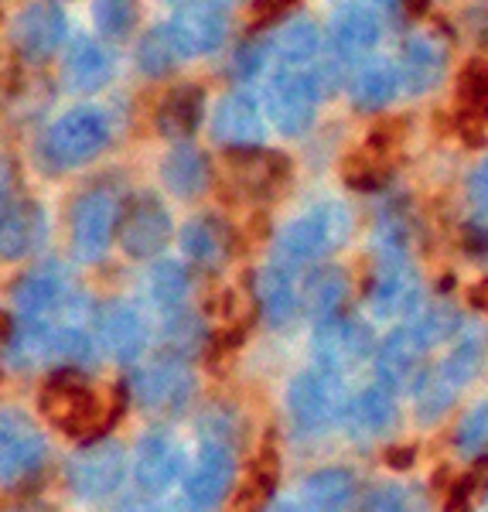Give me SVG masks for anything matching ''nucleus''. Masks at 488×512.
Segmentation results:
<instances>
[{"label":"nucleus","mask_w":488,"mask_h":512,"mask_svg":"<svg viewBox=\"0 0 488 512\" xmlns=\"http://www.w3.org/2000/svg\"><path fill=\"white\" fill-rule=\"evenodd\" d=\"M0 379H4V373H0Z\"/></svg>","instance_id":"nucleus-58"},{"label":"nucleus","mask_w":488,"mask_h":512,"mask_svg":"<svg viewBox=\"0 0 488 512\" xmlns=\"http://www.w3.org/2000/svg\"><path fill=\"white\" fill-rule=\"evenodd\" d=\"M427 345L420 342L413 325H403L390 332L376 349V383H383L386 390L400 393L407 386H417V379L424 376L420 362L427 359Z\"/></svg>","instance_id":"nucleus-24"},{"label":"nucleus","mask_w":488,"mask_h":512,"mask_svg":"<svg viewBox=\"0 0 488 512\" xmlns=\"http://www.w3.org/2000/svg\"><path fill=\"white\" fill-rule=\"evenodd\" d=\"M454 448L461 458L482 461L488 458V400L475 403L454 427Z\"/></svg>","instance_id":"nucleus-43"},{"label":"nucleus","mask_w":488,"mask_h":512,"mask_svg":"<svg viewBox=\"0 0 488 512\" xmlns=\"http://www.w3.org/2000/svg\"><path fill=\"white\" fill-rule=\"evenodd\" d=\"M372 277L366 287V304L376 318L413 315L420 304V274L410 253H372Z\"/></svg>","instance_id":"nucleus-10"},{"label":"nucleus","mask_w":488,"mask_h":512,"mask_svg":"<svg viewBox=\"0 0 488 512\" xmlns=\"http://www.w3.org/2000/svg\"><path fill=\"white\" fill-rule=\"evenodd\" d=\"M123 478H127V454H123V444L110 437L79 444V451H72L65 465V482L82 502L110 499L123 485Z\"/></svg>","instance_id":"nucleus-8"},{"label":"nucleus","mask_w":488,"mask_h":512,"mask_svg":"<svg viewBox=\"0 0 488 512\" xmlns=\"http://www.w3.org/2000/svg\"><path fill=\"white\" fill-rule=\"evenodd\" d=\"M468 304L475 311H485V315H488V277L468 287Z\"/></svg>","instance_id":"nucleus-52"},{"label":"nucleus","mask_w":488,"mask_h":512,"mask_svg":"<svg viewBox=\"0 0 488 512\" xmlns=\"http://www.w3.org/2000/svg\"><path fill=\"white\" fill-rule=\"evenodd\" d=\"M212 137L229 151H256L267 140L263 106L250 93H226L212 110Z\"/></svg>","instance_id":"nucleus-20"},{"label":"nucleus","mask_w":488,"mask_h":512,"mask_svg":"<svg viewBox=\"0 0 488 512\" xmlns=\"http://www.w3.org/2000/svg\"><path fill=\"white\" fill-rule=\"evenodd\" d=\"M120 212H123V198L113 192V185H93L72 202L69 236L79 260L86 263L103 260L106 250L113 246V239H117Z\"/></svg>","instance_id":"nucleus-5"},{"label":"nucleus","mask_w":488,"mask_h":512,"mask_svg":"<svg viewBox=\"0 0 488 512\" xmlns=\"http://www.w3.org/2000/svg\"><path fill=\"white\" fill-rule=\"evenodd\" d=\"M236 485V454L229 441H202L185 475V499L192 509H215Z\"/></svg>","instance_id":"nucleus-17"},{"label":"nucleus","mask_w":488,"mask_h":512,"mask_svg":"<svg viewBox=\"0 0 488 512\" xmlns=\"http://www.w3.org/2000/svg\"><path fill=\"white\" fill-rule=\"evenodd\" d=\"M461 250L475 260H488V226L485 222H468L461 226Z\"/></svg>","instance_id":"nucleus-48"},{"label":"nucleus","mask_w":488,"mask_h":512,"mask_svg":"<svg viewBox=\"0 0 488 512\" xmlns=\"http://www.w3.org/2000/svg\"><path fill=\"white\" fill-rule=\"evenodd\" d=\"M134 59H137V69L147 72V76H168V72H175V65L185 62V55H181L178 41L171 35L168 21H164L137 41Z\"/></svg>","instance_id":"nucleus-39"},{"label":"nucleus","mask_w":488,"mask_h":512,"mask_svg":"<svg viewBox=\"0 0 488 512\" xmlns=\"http://www.w3.org/2000/svg\"><path fill=\"white\" fill-rule=\"evenodd\" d=\"M287 414L297 434L318 437L345 414L342 379L311 366L287 383Z\"/></svg>","instance_id":"nucleus-6"},{"label":"nucleus","mask_w":488,"mask_h":512,"mask_svg":"<svg viewBox=\"0 0 488 512\" xmlns=\"http://www.w3.org/2000/svg\"><path fill=\"white\" fill-rule=\"evenodd\" d=\"M448 55L451 45L441 35H413L403 41L400 52V79H403V93L410 96H424L427 89H434L444 79L448 69Z\"/></svg>","instance_id":"nucleus-27"},{"label":"nucleus","mask_w":488,"mask_h":512,"mask_svg":"<svg viewBox=\"0 0 488 512\" xmlns=\"http://www.w3.org/2000/svg\"><path fill=\"white\" fill-rule=\"evenodd\" d=\"M127 386L140 407L157 417H181L192 407V400L198 393L192 369H188L185 362H171V359H161L147 369H137Z\"/></svg>","instance_id":"nucleus-11"},{"label":"nucleus","mask_w":488,"mask_h":512,"mask_svg":"<svg viewBox=\"0 0 488 512\" xmlns=\"http://www.w3.org/2000/svg\"><path fill=\"white\" fill-rule=\"evenodd\" d=\"M171 236H175V222H171L168 205L154 192H134L123 198L117 243L130 260H154L168 250Z\"/></svg>","instance_id":"nucleus-7"},{"label":"nucleus","mask_w":488,"mask_h":512,"mask_svg":"<svg viewBox=\"0 0 488 512\" xmlns=\"http://www.w3.org/2000/svg\"><path fill=\"white\" fill-rule=\"evenodd\" d=\"M117 76V59L103 41L93 38H76L65 52L62 62V82L72 93L93 96L99 89H106Z\"/></svg>","instance_id":"nucleus-28"},{"label":"nucleus","mask_w":488,"mask_h":512,"mask_svg":"<svg viewBox=\"0 0 488 512\" xmlns=\"http://www.w3.org/2000/svg\"><path fill=\"white\" fill-rule=\"evenodd\" d=\"M14 332H18V321H14V315H7V311H0V352L7 349Z\"/></svg>","instance_id":"nucleus-53"},{"label":"nucleus","mask_w":488,"mask_h":512,"mask_svg":"<svg viewBox=\"0 0 488 512\" xmlns=\"http://www.w3.org/2000/svg\"><path fill=\"white\" fill-rule=\"evenodd\" d=\"M301 297H304V311L325 325V321H335L345 315V301H349V274L338 267H318L304 277L301 284Z\"/></svg>","instance_id":"nucleus-34"},{"label":"nucleus","mask_w":488,"mask_h":512,"mask_svg":"<svg viewBox=\"0 0 488 512\" xmlns=\"http://www.w3.org/2000/svg\"><path fill=\"white\" fill-rule=\"evenodd\" d=\"M352 236V212L342 202H318L308 212L287 222L277 236L280 263H318L335 250H342Z\"/></svg>","instance_id":"nucleus-4"},{"label":"nucleus","mask_w":488,"mask_h":512,"mask_svg":"<svg viewBox=\"0 0 488 512\" xmlns=\"http://www.w3.org/2000/svg\"><path fill=\"white\" fill-rule=\"evenodd\" d=\"M383 38V21H379L372 4H342L328 28V41L338 62H366L372 59V48Z\"/></svg>","instance_id":"nucleus-23"},{"label":"nucleus","mask_w":488,"mask_h":512,"mask_svg":"<svg viewBox=\"0 0 488 512\" xmlns=\"http://www.w3.org/2000/svg\"><path fill=\"white\" fill-rule=\"evenodd\" d=\"M161 181L175 198H198L212 185V161L192 144H175L161 161Z\"/></svg>","instance_id":"nucleus-33"},{"label":"nucleus","mask_w":488,"mask_h":512,"mask_svg":"<svg viewBox=\"0 0 488 512\" xmlns=\"http://www.w3.org/2000/svg\"><path fill=\"white\" fill-rule=\"evenodd\" d=\"M113 140V120L99 106H72L52 127L45 130L38 144V164L48 175H65L82 164L96 161Z\"/></svg>","instance_id":"nucleus-3"},{"label":"nucleus","mask_w":488,"mask_h":512,"mask_svg":"<svg viewBox=\"0 0 488 512\" xmlns=\"http://www.w3.org/2000/svg\"><path fill=\"white\" fill-rule=\"evenodd\" d=\"M403 89L400 65L390 59H366L352 69L349 76V99L355 110L362 113H379L383 106H390Z\"/></svg>","instance_id":"nucleus-30"},{"label":"nucleus","mask_w":488,"mask_h":512,"mask_svg":"<svg viewBox=\"0 0 488 512\" xmlns=\"http://www.w3.org/2000/svg\"><path fill=\"white\" fill-rule=\"evenodd\" d=\"M270 59H274L270 38H250V41H243L239 52L233 55V69H236V76L256 79V76H263V69L270 65Z\"/></svg>","instance_id":"nucleus-46"},{"label":"nucleus","mask_w":488,"mask_h":512,"mask_svg":"<svg viewBox=\"0 0 488 512\" xmlns=\"http://www.w3.org/2000/svg\"><path fill=\"white\" fill-rule=\"evenodd\" d=\"M144 294H147V301L154 304V308H161V311H178L181 308V301L188 297V287H192V274H188V267L185 263H178V260H157L147 267V274H144Z\"/></svg>","instance_id":"nucleus-37"},{"label":"nucleus","mask_w":488,"mask_h":512,"mask_svg":"<svg viewBox=\"0 0 488 512\" xmlns=\"http://www.w3.org/2000/svg\"><path fill=\"white\" fill-rule=\"evenodd\" d=\"M253 297H256V308H260L263 321H267L270 328H287L304 311L301 284L294 280L291 267L280 260L256 270Z\"/></svg>","instance_id":"nucleus-26"},{"label":"nucleus","mask_w":488,"mask_h":512,"mask_svg":"<svg viewBox=\"0 0 488 512\" xmlns=\"http://www.w3.org/2000/svg\"><path fill=\"white\" fill-rule=\"evenodd\" d=\"M127 400V383H120L113 396H103L79 369H52L38 393V410L55 431H62L79 444H89L99 441L106 427H113Z\"/></svg>","instance_id":"nucleus-1"},{"label":"nucleus","mask_w":488,"mask_h":512,"mask_svg":"<svg viewBox=\"0 0 488 512\" xmlns=\"http://www.w3.org/2000/svg\"><path fill=\"white\" fill-rule=\"evenodd\" d=\"M0 21H4V11H0Z\"/></svg>","instance_id":"nucleus-57"},{"label":"nucleus","mask_w":488,"mask_h":512,"mask_svg":"<svg viewBox=\"0 0 488 512\" xmlns=\"http://www.w3.org/2000/svg\"><path fill=\"white\" fill-rule=\"evenodd\" d=\"M48 444L38 424L21 410H0V482L24 485L41 475Z\"/></svg>","instance_id":"nucleus-14"},{"label":"nucleus","mask_w":488,"mask_h":512,"mask_svg":"<svg viewBox=\"0 0 488 512\" xmlns=\"http://www.w3.org/2000/svg\"><path fill=\"white\" fill-rule=\"evenodd\" d=\"M96 345L110 355L120 366H134L140 355L147 352V342H151V328H147V318L140 315L134 304L127 301H110L99 308L96 315Z\"/></svg>","instance_id":"nucleus-18"},{"label":"nucleus","mask_w":488,"mask_h":512,"mask_svg":"<svg viewBox=\"0 0 488 512\" xmlns=\"http://www.w3.org/2000/svg\"><path fill=\"white\" fill-rule=\"evenodd\" d=\"M69 38L62 4H28L14 21V48L24 62H48Z\"/></svg>","instance_id":"nucleus-21"},{"label":"nucleus","mask_w":488,"mask_h":512,"mask_svg":"<svg viewBox=\"0 0 488 512\" xmlns=\"http://www.w3.org/2000/svg\"><path fill=\"white\" fill-rule=\"evenodd\" d=\"M359 512H413V492L400 482H379L359 495Z\"/></svg>","instance_id":"nucleus-45"},{"label":"nucleus","mask_w":488,"mask_h":512,"mask_svg":"<svg viewBox=\"0 0 488 512\" xmlns=\"http://www.w3.org/2000/svg\"><path fill=\"white\" fill-rule=\"evenodd\" d=\"M372 349H379V345L372 338V328L362 318L342 315L314 328V342H311L314 366L338 379L352 373V369H359L372 355Z\"/></svg>","instance_id":"nucleus-15"},{"label":"nucleus","mask_w":488,"mask_h":512,"mask_svg":"<svg viewBox=\"0 0 488 512\" xmlns=\"http://www.w3.org/2000/svg\"><path fill=\"white\" fill-rule=\"evenodd\" d=\"M226 168L233 188H239L253 202H274L294 181L291 158L280 151H267V147H256V151H226Z\"/></svg>","instance_id":"nucleus-16"},{"label":"nucleus","mask_w":488,"mask_h":512,"mask_svg":"<svg viewBox=\"0 0 488 512\" xmlns=\"http://www.w3.org/2000/svg\"><path fill=\"white\" fill-rule=\"evenodd\" d=\"M93 24H96L99 38L123 41L137 28V4H127V0H103V4L93 7Z\"/></svg>","instance_id":"nucleus-44"},{"label":"nucleus","mask_w":488,"mask_h":512,"mask_svg":"<svg viewBox=\"0 0 488 512\" xmlns=\"http://www.w3.org/2000/svg\"><path fill=\"white\" fill-rule=\"evenodd\" d=\"M0 512H55V506H48V502H41V499H31V495H24L18 492L11 502H7Z\"/></svg>","instance_id":"nucleus-51"},{"label":"nucleus","mask_w":488,"mask_h":512,"mask_svg":"<svg viewBox=\"0 0 488 512\" xmlns=\"http://www.w3.org/2000/svg\"><path fill=\"white\" fill-rule=\"evenodd\" d=\"M205 120V89L188 82V86L171 89L168 96L157 103V134L175 140V144H188V137H195V130Z\"/></svg>","instance_id":"nucleus-32"},{"label":"nucleus","mask_w":488,"mask_h":512,"mask_svg":"<svg viewBox=\"0 0 488 512\" xmlns=\"http://www.w3.org/2000/svg\"><path fill=\"white\" fill-rule=\"evenodd\" d=\"M263 512H308V509H304L301 502H270Z\"/></svg>","instance_id":"nucleus-55"},{"label":"nucleus","mask_w":488,"mask_h":512,"mask_svg":"<svg viewBox=\"0 0 488 512\" xmlns=\"http://www.w3.org/2000/svg\"><path fill=\"white\" fill-rule=\"evenodd\" d=\"M270 45H274V59L284 69H301L321 55V31L308 18H291L270 35Z\"/></svg>","instance_id":"nucleus-36"},{"label":"nucleus","mask_w":488,"mask_h":512,"mask_svg":"<svg viewBox=\"0 0 488 512\" xmlns=\"http://www.w3.org/2000/svg\"><path fill=\"white\" fill-rule=\"evenodd\" d=\"M468 198H471V205L478 209V222H485L488 226V158L478 164L475 171H471V178H468Z\"/></svg>","instance_id":"nucleus-47"},{"label":"nucleus","mask_w":488,"mask_h":512,"mask_svg":"<svg viewBox=\"0 0 488 512\" xmlns=\"http://www.w3.org/2000/svg\"><path fill=\"white\" fill-rule=\"evenodd\" d=\"M342 417L352 437H359V441H376V437L390 434L396 427V417H400L396 393L386 390L383 383L362 386L359 393H352L349 400H345Z\"/></svg>","instance_id":"nucleus-29"},{"label":"nucleus","mask_w":488,"mask_h":512,"mask_svg":"<svg viewBox=\"0 0 488 512\" xmlns=\"http://www.w3.org/2000/svg\"><path fill=\"white\" fill-rule=\"evenodd\" d=\"M277 478H280V454L274 444H267V448H260V454L250 461L246 478L239 482V509L243 512L267 509L270 499H274Z\"/></svg>","instance_id":"nucleus-38"},{"label":"nucleus","mask_w":488,"mask_h":512,"mask_svg":"<svg viewBox=\"0 0 488 512\" xmlns=\"http://www.w3.org/2000/svg\"><path fill=\"white\" fill-rule=\"evenodd\" d=\"M11 192H14V164H11V158H7L4 151H0V212L14 202Z\"/></svg>","instance_id":"nucleus-50"},{"label":"nucleus","mask_w":488,"mask_h":512,"mask_svg":"<svg viewBox=\"0 0 488 512\" xmlns=\"http://www.w3.org/2000/svg\"><path fill=\"white\" fill-rule=\"evenodd\" d=\"M386 461H390V468H410L413 465V448H393L386 454Z\"/></svg>","instance_id":"nucleus-54"},{"label":"nucleus","mask_w":488,"mask_h":512,"mask_svg":"<svg viewBox=\"0 0 488 512\" xmlns=\"http://www.w3.org/2000/svg\"><path fill=\"white\" fill-rule=\"evenodd\" d=\"M297 502L308 512H349L352 506H359V482H355V472L342 465L318 468V472H311L304 478L301 499Z\"/></svg>","instance_id":"nucleus-31"},{"label":"nucleus","mask_w":488,"mask_h":512,"mask_svg":"<svg viewBox=\"0 0 488 512\" xmlns=\"http://www.w3.org/2000/svg\"><path fill=\"white\" fill-rule=\"evenodd\" d=\"M168 28L188 62L219 52L222 41L229 35V18L222 4H175Z\"/></svg>","instance_id":"nucleus-19"},{"label":"nucleus","mask_w":488,"mask_h":512,"mask_svg":"<svg viewBox=\"0 0 488 512\" xmlns=\"http://www.w3.org/2000/svg\"><path fill=\"white\" fill-rule=\"evenodd\" d=\"M410 325H413V332H417V338L427 345V349H437L441 342H454V338L465 332L461 311L454 308V304H448V301H434L430 308L420 311Z\"/></svg>","instance_id":"nucleus-40"},{"label":"nucleus","mask_w":488,"mask_h":512,"mask_svg":"<svg viewBox=\"0 0 488 512\" xmlns=\"http://www.w3.org/2000/svg\"><path fill=\"white\" fill-rule=\"evenodd\" d=\"M134 512H178V509H168V506H147V509H134Z\"/></svg>","instance_id":"nucleus-56"},{"label":"nucleus","mask_w":488,"mask_h":512,"mask_svg":"<svg viewBox=\"0 0 488 512\" xmlns=\"http://www.w3.org/2000/svg\"><path fill=\"white\" fill-rule=\"evenodd\" d=\"M485 359H488V328L465 325V332L451 342L448 355L434 369H424V376L413 386V393H417V417L430 424V420L448 414L454 396L482 373Z\"/></svg>","instance_id":"nucleus-2"},{"label":"nucleus","mask_w":488,"mask_h":512,"mask_svg":"<svg viewBox=\"0 0 488 512\" xmlns=\"http://www.w3.org/2000/svg\"><path fill=\"white\" fill-rule=\"evenodd\" d=\"M76 284H72L69 267L59 260H41L28 267L11 284V301L24 318L48 321L52 315H62L76 301Z\"/></svg>","instance_id":"nucleus-12"},{"label":"nucleus","mask_w":488,"mask_h":512,"mask_svg":"<svg viewBox=\"0 0 488 512\" xmlns=\"http://www.w3.org/2000/svg\"><path fill=\"white\" fill-rule=\"evenodd\" d=\"M188 451L171 427H151L134 448V482L144 495H164L185 478Z\"/></svg>","instance_id":"nucleus-13"},{"label":"nucleus","mask_w":488,"mask_h":512,"mask_svg":"<svg viewBox=\"0 0 488 512\" xmlns=\"http://www.w3.org/2000/svg\"><path fill=\"white\" fill-rule=\"evenodd\" d=\"M178 243H181V253L192 267H202V270H222L236 253V229L229 226L222 216L215 212H202V216L188 219L178 233Z\"/></svg>","instance_id":"nucleus-22"},{"label":"nucleus","mask_w":488,"mask_h":512,"mask_svg":"<svg viewBox=\"0 0 488 512\" xmlns=\"http://www.w3.org/2000/svg\"><path fill=\"white\" fill-rule=\"evenodd\" d=\"M212 342V332L205 328L202 315H195V311H171L168 318H164L161 325V359H171V362H192L195 355H202L209 349Z\"/></svg>","instance_id":"nucleus-35"},{"label":"nucleus","mask_w":488,"mask_h":512,"mask_svg":"<svg viewBox=\"0 0 488 512\" xmlns=\"http://www.w3.org/2000/svg\"><path fill=\"white\" fill-rule=\"evenodd\" d=\"M48 239V212L35 198H14L0 212V260L14 263L38 253Z\"/></svg>","instance_id":"nucleus-25"},{"label":"nucleus","mask_w":488,"mask_h":512,"mask_svg":"<svg viewBox=\"0 0 488 512\" xmlns=\"http://www.w3.org/2000/svg\"><path fill=\"white\" fill-rule=\"evenodd\" d=\"M318 89L308 76V69H277L267 79V120L274 123L284 137H304L318 120Z\"/></svg>","instance_id":"nucleus-9"},{"label":"nucleus","mask_w":488,"mask_h":512,"mask_svg":"<svg viewBox=\"0 0 488 512\" xmlns=\"http://www.w3.org/2000/svg\"><path fill=\"white\" fill-rule=\"evenodd\" d=\"M458 117L488 123V62L471 59L458 72Z\"/></svg>","instance_id":"nucleus-41"},{"label":"nucleus","mask_w":488,"mask_h":512,"mask_svg":"<svg viewBox=\"0 0 488 512\" xmlns=\"http://www.w3.org/2000/svg\"><path fill=\"white\" fill-rule=\"evenodd\" d=\"M342 181L355 192H379L390 185V164L369 151H355L342 161Z\"/></svg>","instance_id":"nucleus-42"},{"label":"nucleus","mask_w":488,"mask_h":512,"mask_svg":"<svg viewBox=\"0 0 488 512\" xmlns=\"http://www.w3.org/2000/svg\"><path fill=\"white\" fill-rule=\"evenodd\" d=\"M471 492H475V475H465V478H454L451 485V495H448V509L451 512H461L471 502Z\"/></svg>","instance_id":"nucleus-49"}]
</instances>
